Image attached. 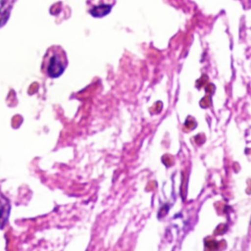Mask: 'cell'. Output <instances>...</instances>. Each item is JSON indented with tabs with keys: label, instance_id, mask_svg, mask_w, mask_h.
I'll return each mask as SVG.
<instances>
[{
	"label": "cell",
	"instance_id": "cell-4",
	"mask_svg": "<svg viewBox=\"0 0 251 251\" xmlns=\"http://www.w3.org/2000/svg\"><path fill=\"white\" fill-rule=\"evenodd\" d=\"M10 5H8L7 3L0 7V27L7 22L10 14Z\"/></svg>",
	"mask_w": 251,
	"mask_h": 251
},
{
	"label": "cell",
	"instance_id": "cell-3",
	"mask_svg": "<svg viewBox=\"0 0 251 251\" xmlns=\"http://www.w3.org/2000/svg\"><path fill=\"white\" fill-rule=\"evenodd\" d=\"M10 213L9 200L0 191V228H3L7 223Z\"/></svg>",
	"mask_w": 251,
	"mask_h": 251
},
{
	"label": "cell",
	"instance_id": "cell-2",
	"mask_svg": "<svg viewBox=\"0 0 251 251\" xmlns=\"http://www.w3.org/2000/svg\"><path fill=\"white\" fill-rule=\"evenodd\" d=\"M116 0H87V11L88 13L95 18H102L108 15L114 5Z\"/></svg>",
	"mask_w": 251,
	"mask_h": 251
},
{
	"label": "cell",
	"instance_id": "cell-1",
	"mask_svg": "<svg viewBox=\"0 0 251 251\" xmlns=\"http://www.w3.org/2000/svg\"><path fill=\"white\" fill-rule=\"evenodd\" d=\"M68 66V57L65 50L59 45L50 46L43 56L41 71L42 73L51 77H59Z\"/></svg>",
	"mask_w": 251,
	"mask_h": 251
}]
</instances>
